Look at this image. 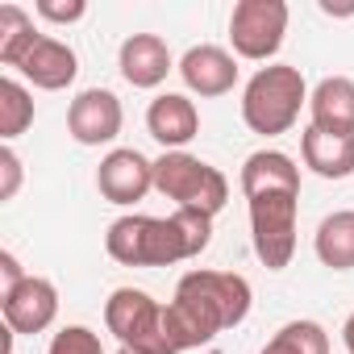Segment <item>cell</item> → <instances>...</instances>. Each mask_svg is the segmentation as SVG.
I'll return each mask as SVG.
<instances>
[{"instance_id":"6da1fadb","label":"cell","mask_w":354,"mask_h":354,"mask_svg":"<svg viewBox=\"0 0 354 354\" xmlns=\"http://www.w3.org/2000/svg\"><path fill=\"white\" fill-rule=\"evenodd\" d=\"M242 196L250 205L254 254L267 271H283L296 254L300 167L283 150H254L242 162Z\"/></svg>"},{"instance_id":"7a4b0ae2","label":"cell","mask_w":354,"mask_h":354,"mask_svg":"<svg viewBox=\"0 0 354 354\" xmlns=\"http://www.w3.org/2000/svg\"><path fill=\"white\" fill-rule=\"evenodd\" d=\"M254 292L246 275L234 271H188L175 283V296L167 300V333L175 354L209 346L217 333L242 325L250 317Z\"/></svg>"},{"instance_id":"3957f363","label":"cell","mask_w":354,"mask_h":354,"mask_svg":"<svg viewBox=\"0 0 354 354\" xmlns=\"http://www.w3.org/2000/svg\"><path fill=\"white\" fill-rule=\"evenodd\" d=\"M209 242H213V217L192 209H175L171 217L125 213L104 234V250L121 267H175L201 259Z\"/></svg>"},{"instance_id":"277c9868","label":"cell","mask_w":354,"mask_h":354,"mask_svg":"<svg viewBox=\"0 0 354 354\" xmlns=\"http://www.w3.org/2000/svg\"><path fill=\"white\" fill-rule=\"evenodd\" d=\"M304 104H308V84L300 67H288V63L259 67L242 88V121L250 133H263V138L288 133L300 121Z\"/></svg>"},{"instance_id":"5b68a950","label":"cell","mask_w":354,"mask_h":354,"mask_svg":"<svg viewBox=\"0 0 354 354\" xmlns=\"http://www.w3.org/2000/svg\"><path fill=\"white\" fill-rule=\"evenodd\" d=\"M154 188L175 201V209H192L205 217H217L230 201V180L188 150H167L162 158H154Z\"/></svg>"},{"instance_id":"8992f818","label":"cell","mask_w":354,"mask_h":354,"mask_svg":"<svg viewBox=\"0 0 354 354\" xmlns=\"http://www.w3.org/2000/svg\"><path fill=\"white\" fill-rule=\"evenodd\" d=\"M104 325L129 350H142V354H175L171 333H167V304H158L142 288H117L104 300Z\"/></svg>"},{"instance_id":"52a82bcc","label":"cell","mask_w":354,"mask_h":354,"mask_svg":"<svg viewBox=\"0 0 354 354\" xmlns=\"http://www.w3.org/2000/svg\"><path fill=\"white\" fill-rule=\"evenodd\" d=\"M288 34V5L283 0H238L230 13V42L238 59L267 63Z\"/></svg>"},{"instance_id":"ba28073f","label":"cell","mask_w":354,"mask_h":354,"mask_svg":"<svg viewBox=\"0 0 354 354\" xmlns=\"http://www.w3.org/2000/svg\"><path fill=\"white\" fill-rule=\"evenodd\" d=\"M96 188H100V196L109 205L129 209L154 188V162L142 150H133V146H117L96 167Z\"/></svg>"},{"instance_id":"9c48e42d","label":"cell","mask_w":354,"mask_h":354,"mask_svg":"<svg viewBox=\"0 0 354 354\" xmlns=\"http://www.w3.org/2000/svg\"><path fill=\"white\" fill-rule=\"evenodd\" d=\"M125 125L121 100L109 88H84L71 104H67V133L80 146H109Z\"/></svg>"},{"instance_id":"30bf717a","label":"cell","mask_w":354,"mask_h":354,"mask_svg":"<svg viewBox=\"0 0 354 354\" xmlns=\"http://www.w3.org/2000/svg\"><path fill=\"white\" fill-rule=\"evenodd\" d=\"M0 313H5V325L13 333H42L59 317V288L46 275H30L13 292L0 296Z\"/></svg>"},{"instance_id":"8fae6325","label":"cell","mask_w":354,"mask_h":354,"mask_svg":"<svg viewBox=\"0 0 354 354\" xmlns=\"http://www.w3.org/2000/svg\"><path fill=\"white\" fill-rule=\"evenodd\" d=\"M17 71H21L34 88H42V92H63V88L75 84L80 59H75V50H71L67 42H59V38H50V34H38V38L30 42V50L17 59Z\"/></svg>"},{"instance_id":"7c38bea8","label":"cell","mask_w":354,"mask_h":354,"mask_svg":"<svg viewBox=\"0 0 354 354\" xmlns=\"http://www.w3.org/2000/svg\"><path fill=\"white\" fill-rule=\"evenodd\" d=\"M180 75H184L188 92H196V96H225L238 84V59L225 46L201 42L180 59Z\"/></svg>"},{"instance_id":"4fadbf2b","label":"cell","mask_w":354,"mask_h":354,"mask_svg":"<svg viewBox=\"0 0 354 354\" xmlns=\"http://www.w3.org/2000/svg\"><path fill=\"white\" fill-rule=\"evenodd\" d=\"M146 129L154 142H162L167 150H184L196 133H201V113L184 92H162L150 100L146 109Z\"/></svg>"},{"instance_id":"5bb4252c","label":"cell","mask_w":354,"mask_h":354,"mask_svg":"<svg viewBox=\"0 0 354 354\" xmlns=\"http://www.w3.org/2000/svg\"><path fill=\"white\" fill-rule=\"evenodd\" d=\"M117 67H121L129 88H158L175 63H171V50L158 34H129L117 50Z\"/></svg>"},{"instance_id":"9a60e30c","label":"cell","mask_w":354,"mask_h":354,"mask_svg":"<svg viewBox=\"0 0 354 354\" xmlns=\"http://www.w3.org/2000/svg\"><path fill=\"white\" fill-rule=\"evenodd\" d=\"M300 158L321 180H350L354 175V133H325L308 125L300 133Z\"/></svg>"},{"instance_id":"2e32d148","label":"cell","mask_w":354,"mask_h":354,"mask_svg":"<svg viewBox=\"0 0 354 354\" xmlns=\"http://www.w3.org/2000/svg\"><path fill=\"white\" fill-rule=\"evenodd\" d=\"M308 117L325 133H354V80L350 75H325L308 92Z\"/></svg>"},{"instance_id":"e0dca14e","label":"cell","mask_w":354,"mask_h":354,"mask_svg":"<svg viewBox=\"0 0 354 354\" xmlns=\"http://www.w3.org/2000/svg\"><path fill=\"white\" fill-rule=\"evenodd\" d=\"M313 250L329 271H354V209L329 213L313 234Z\"/></svg>"},{"instance_id":"ac0fdd59","label":"cell","mask_w":354,"mask_h":354,"mask_svg":"<svg viewBox=\"0 0 354 354\" xmlns=\"http://www.w3.org/2000/svg\"><path fill=\"white\" fill-rule=\"evenodd\" d=\"M30 125H34V96L26 92L21 80L5 75V80H0V138L13 142V138H21Z\"/></svg>"},{"instance_id":"d6986e66","label":"cell","mask_w":354,"mask_h":354,"mask_svg":"<svg viewBox=\"0 0 354 354\" xmlns=\"http://www.w3.org/2000/svg\"><path fill=\"white\" fill-rule=\"evenodd\" d=\"M259 354H329V333L317 321H288Z\"/></svg>"},{"instance_id":"ffe728a7","label":"cell","mask_w":354,"mask_h":354,"mask_svg":"<svg viewBox=\"0 0 354 354\" xmlns=\"http://www.w3.org/2000/svg\"><path fill=\"white\" fill-rule=\"evenodd\" d=\"M38 38L34 17L21 5H0V63L17 67V59L30 50V42Z\"/></svg>"},{"instance_id":"44dd1931","label":"cell","mask_w":354,"mask_h":354,"mask_svg":"<svg viewBox=\"0 0 354 354\" xmlns=\"http://www.w3.org/2000/svg\"><path fill=\"white\" fill-rule=\"evenodd\" d=\"M46 354H104V342H100V333L88 329V325H63V329L50 337Z\"/></svg>"},{"instance_id":"7402d4cb","label":"cell","mask_w":354,"mask_h":354,"mask_svg":"<svg viewBox=\"0 0 354 354\" xmlns=\"http://www.w3.org/2000/svg\"><path fill=\"white\" fill-rule=\"evenodd\" d=\"M34 13H38V17H46V21L71 26V21H80V17L88 13V5H84V0H67V5H59V0H38Z\"/></svg>"},{"instance_id":"603a6c76","label":"cell","mask_w":354,"mask_h":354,"mask_svg":"<svg viewBox=\"0 0 354 354\" xmlns=\"http://www.w3.org/2000/svg\"><path fill=\"white\" fill-rule=\"evenodd\" d=\"M0 201H13L17 196V188H21V158H17V150L13 146H5L0 150Z\"/></svg>"},{"instance_id":"cb8c5ba5","label":"cell","mask_w":354,"mask_h":354,"mask_svg":"<svg viewBox=\"0 0 354 354\" xmlns=\"http://www.w3.org/2000/svg\"><path fill=\"white\" fill-rule=\"evenodd\" d=\"M0 275H5V292H13L21 279H30V275L21 271V263H17V254H13V250H0Z\"/></svg>"},{"instance_id":"d4e9b609","label":"cell","mask_w":354,"mask_h":354,"mask_svg":"<svg viewBox=\"0 0 354 354\" xmlns=\"http://www.w3.org/2000/svg\"><path fill=\"white\" fill-rule=\"evenodd\" d=\"M342 342H346V350L354 354V313L346 317V325H342Z\"/></svg>"},{"instance_id":"484cf974","label":"cell","mask_w":354,"mask_h":354,"mask_svg":"<svg viewBox=\"0 0 354 354\" xmlns=\"http://www.w3.org/2000/svg\"><path fill=\"white\" fill-rule=\"evenodd\" d=\"M117 354H142V350H129V346H121V350H117Z\"/></svg>"}]
</instances>
